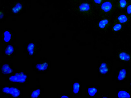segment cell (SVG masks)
<instances>
[{
  "label": "cell",
  "mask_w": 131,
  "mask_h": 98,
  "mask_svg": "<svg viewBox=\"0 0 131 98\" xmlns=\"http://www.w3.org/2000/svg\"><path fill=\"white\" fill-rule=\"evenodd\" d=\"M27 76L23 72L16 73L15 75L11 76L9 78L11 81L13 82L23 83L26 81Z\"/></svg>",
  "instance_id": "obj_1"
},
{
  "label": "cell",
  "mask_w": 131,
  "mask_h": 98,
  "mask_svg": "<svg viewBox=\"0 0 131 98\" xmlns=\"http://www.w3.org/2000/svg\"><path fill=\"white\" fill-rule=\"evenodd\" d=\"M112 7V5L110 2L106 1L103 3L101 6V9L105 12L109 11Z\"/></svg>",
  "instance_id": "obj_2"
},
{
  "label": "cell",
  "mask_w": 131,
  "mask_h": 98,
  "mask_svg": "<svg viewBox=\"0 0 131 98\" xmlns=\"http://www.w3.org/2000/svg\"><path fill=\"white\" fill-rule=\"evenodd\" d=\"M20 91L18 89L11 87L9 88L8 93L10 94L14 97H16L20 95Z\"/></svg>",
  "instance_id": "obj_3"
},
{
  "label": "cell",
  "mask_w": 131,
  "mask_h": 98,
  "mask_svg": "<svg viewBox=\"0 0 131 98\" xmlns=\"http://www.w3.org/2000/svg\"><path fill=\"white\" fill-rule=\"evenodd\" d=\"M1 70L2 73L5 74L11 73L13 71L12 69L8 64L3 65L2 68Z\"/></svg>",
  "instance_id": "obj_4"
},
{
  "label": "cell",
  "mask_w": 131,
  "mask_h": 98,
  "mask_svg": "<svg viewBox=\"0 0 131 98\" xmlns=\"http://www.w3.org/2000/svg\"><path fill=\"white\" fill-rule=\"evenodd\" d=\"M79 8L80 10L82 12L87 11L90 9V5L87 3H84L80 5Z\"/></svg>",
  "instance_id": "obj_5"
},
{
  "label": "cell",
  "mask_w": 131,
  "mask_h": 98,
  "mask_svg": "<svg viewBox=\"0 0 131 98\" xmlns=\"http://www.w3.org/2000/svg\"><path fill=\"white\" fill-rule=\"evenodd\" d=\"M99 71L101 73L105 74L107 73L108 71V68L107 64L105 63H101L100 68Z\"/></svg>",
  "instance_id": "obj_6"
},
{
  "label": "cell",
  "mask_w": 131,
  "mask_h": 98,
  "mask_svg": "<svg viewBox=\"0 0 131 98\" xmlns=\"http://www.w3.org/2000/svg\"><path fill=\"white\" fill-rule=\"evenodd\" d=\"M48 66V63L45 62L42 64H38L36 66V67L39 71H44L47 69Z\"/></svg>",
  "instance_id": "obj_7"
},
{
  "label": "cell",
  "mask_w": 131,
  "mask_h": 98,
  "mask_svg": "<svg viewBox=\"0 0 131 98\" xmlns=\"http://www.w3.org/2000/svg\"><path fill=\"white\" fill-rule=\"evenodd\" d=\"M120 58L122 60L128 61L129 60L130 57L129 55L126 52H122L119 55Z\"/></svg>",
  "instance_id": "obj_8"
},
{
  "label": "cell",
  "mask_w": 131,
  "mask_h": 98,
  "mask_svg": "<svg viewBox=\"0 0 131 98\" xmlns=\"http://www.w3.org/2000/svg\"><path fill=\"white\" fill-rule=\"evenodd\" d=\"M126 74V71L125 69H121L120 71L119 76H118V80L121 81L124 79L125 77Z\"/></svg>",
  "instance_id": "obj_9"
},
{
  "label": "cell",
  "mask_w": 131,
  "mask_h": 98,
  "mask_svg": "<svg viewBox=\"0 0 131 98\" xmlns=\"http://www.w3.org/2000/svg\"><path fill=\"white\" fill-rule=\"evenodd\" d=\"M118 96L119 98H130V97L129 94L126 92L124 91H120L118 94Z\"/></svg>",
  "instance_id": "obj_10"
},
{
  "label": "cell",
  "mask_w": 131,
  "mask_h": 98,
  "mask_svg": "<svg viewBox=\"0 0 131 98\" xmlns=\"http://www.w3.org/2000/svg\"><path fill=\"white\" fill-rule=\"evenodd\" d=\"M14 51L13 47L11 45H8L5 50V54L8 55H10Z\"/></svg>",
  "instance_id": "obj_11"
},
{
  "label": "cell",
  "mask_w": 131,
  "mask_h": 98,
  "mask_svg": "<svg viewBox=\"0 0 131 98\" xmlns=\"http://www.w3.org/2000/svg\"><path fill=\"white\" fill-rule=\"evenodd\" d=\"M4 41L6 42H8L10 41L11 39V35L8 31H6L4 34Z\"/></svg>",
  "instance_id": "obj_12"
},
{
  "label": "cell",
  "mask_w": 131,
  "mask_h": 98,
  "mask_svg": "<svg viewBox=\"0 0 131 98\" xmlns=\"http://www.w3.org/2000/svg\"><path fill=\"white\" fill-rule=\"evenodd\" d=\"M22 8V5L20 3H18L16 4L15 7L13 8L12 11L14 13H16L19 11Z\"/></svg>",
  "instance_id": "obj_13"
},
{
  "label": "cell",
  "mask_w": 131,
  "mask_h": 98,
  "mask_svg": "<svg viewBox=\"0 0 131 98\" xmlns=\"http://www.w3.org/2000/svg\"><path fill=\"white\" fill-rule=\"evenodd\" d=\"M118 20L120 23H124L128 21V18L125 15H122L120 16L118 18Z\"/></svg>",
  "instance_id": "obj_14"
},
{
  "label": "cell",
  "mask_w": 131,
  "mask_h": 98,
  "mask_svg": "<svg viewBox=\"0 0 131 98\" xmlns=\"http://www.w3.org/2000/svg\"><path fill=\"white\" fill-rule=\"evenodd\" d=\"M34 44L33 43L29 44L27 47V50L29 52V54L30 55H33L34 48Z\"/></svg>",
  "instance_id": "obj_15"
},
{
  "label": "cell",
  "mask_w": 131,
  "mask_h": 98,
  "mask_svg": "<svg viewBox=\"0 0 131 98\" xmlns=\"http://www.w3.org/2000/svg\"><path fill=\"white\" fill-rule=\"evenodd\" d=\"M109 21L107 19L103 20L100 21L99 23V26L101 28H104L105 26L108 24Z\"/></svg>",
  "instance_id": "obj_16"
},
{
  "label": "cell",
  "mask_w": 131,
  "mask_h": 98,
  "mask_svg": "<svg viewBox=\"0 0 131 98\" xmlns=\"http://www.w3.org/2000/svg\"><path fill=\"white\" fill-rule=\"evenodd\" d=\"M97 91V89L94 88H90L88 89L89 94L91 96H94L95 94Z\"/></svg>",
  "instance_id": "obj_17"
},
{
  "label": "cell",
  "mask_w": 131,
  "mask_h": 98,
  "mask_svg": "<svg viewBox=\"0 0 131 98\" xmlns=\"http://www.w3.org/2000/svg\"><path fill=\"white\" fill-rule=\"evenodd\" d=\"M80 87V85L79 83H76L74 84L73 85V91L74 93H76L79 91Z\"/></svg>",
  "instance_id": "obj_18"
},
{
  "label": "cell",
  "mask_w": 131,
  "mask_h": 98,
  "mask_svg": "<svg viewBox=\"0 0 131 98\" xmlns=\"http://www.w3.org/2000/svg\"><path fill=\"white\" fill-rule=\"evenodd\" d=\"M40 93V90L39 89L33 91L32 93L31 97L33 98H37L39 95Z\"/></svg>",
  "instance_id": "obj_19"
},
{
  "label": "cell",
  "mask_w": 131,
  "mask_h": 98,
  "mask_svg": "<svg viewBox=\"0 0 131 98\" xmlns=\"http://www.w3.org/2000/svg\"><path fill=\"white\" fill-rule=\"evenodd\" d=\"M122 25L120 24L115 25L113 27L114 30L115 31H117L120 30L122 28Z\"/></svg>",
  "instance_id": "obj_20"
},
{
  "label": "cell",
  "mask_w": 131,
  "mask_h": 98,
  "mask_svg": "<svg viewBox=\"0 0 131 98\" xmlns=\"http://www.w3.org/2000/svg\"><path fill=\"white\" fill-rule=\"evenodd\" d=\"M120 7L124 8L126 7L127 3L126 0H120L119 2Z\"/></svg>",
  "instance_id": "obj_21"
},
{
  "label": "cell",
  "mask_w": 131,
  "mask_h": 98,
  "mask_svg": "<svg viewBox=\"0 0 131 98\" xmlns=\"http://www.w3.org/2000/svg\"><path fill=\"white\" fill-rule=\"evenodd\" d=\"M127 12L128 14L131 13V5H129L127 8Z\"/></svg>",
  "instance_id": "obj_22"
},
{
  "label": "cell",
  "mask_w": 131,
  "mask_h": 98,
  "mask_svg": "<svg viewBox=\"0 0 131 98\" xmlns=\"http://www.w3.org/2000/svg\"><path fill=\"white\" fill-rule=\"evenodd\" d=\"M102 0H94L95 3L96 4H100L102 1Z\"/></svg>",
  "instance_id": "obj_23"
},
{
  "label": "cell",
  "mask_w": 131,
  "mask_h": 98,
  "mask_svg": "<svg viewBox=\"0 0 131 98\" xmlns=\"http://www.w3.org/2000/svg\"><path fill=\"white\" fill-rule=\"evenodd\" d=\"M68 97L66 96H63L61 98H68Z\"/></svg>",
  "instance_id": "obj_24"
},
{
  "label": "cell",
  "mask_w": 131,
  "mask_h": 98,
  "mask_svg": "<svg viewBox=\"0 0 131 98\" xmlns=\"http://www.w3.org/2000/svg\"></svg>",
  "instance_id": "obj_25"
},
{
  "label": "cell",
  "mask_w": 131,
  "mask_h": 98,
  "mask_svg": "<svg viewBox=\"0 0 131 98\" xmlns=\"http://www.w3.org/2000/svg\"></svg>",
  "instance_id": "obj_26"
}]
</instances>
